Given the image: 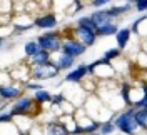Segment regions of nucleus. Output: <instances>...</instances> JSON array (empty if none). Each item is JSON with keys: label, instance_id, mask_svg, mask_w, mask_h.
Here are the masks:
<instances>
[{"label": "nucleus", "instance_id": "f257e3e1", "mask_svg": "<svg viewBox=\"0 0 147 135\" xmlns=\"http://www.w3.org/2000/svg\"><path fill=\"white\" fill-rule=\"evenodd\" d=\"M134 112H136V108L134 107H127L124 112H119L117 115H115V118L112 120V124H114V127L117 128V130H120L122 134H127V135H136L139 130L137 124L134 122Z\"/></svg>", "mask_w": 147, "mask_h": 135}, {"label": "nucleus", "instance_id": "f03ea898", "mask_svg": "<svg viewBox=\"0 0 147 135\" xmlns=\"http://www.w3.org/2000/svg\"><path fill=\"white\" fill-rule=\"evenodd\" d=\"M38 107H40V105H38L32 97L22 95L20 99H17L12 103L9 114L12 117H30V115H32V110H37Z\"/></svg>", "mask_w": 147, "mask_h": 135}, {"label": "nucleus", "instance_id": "7ed1b4c3", "mask_svg": "<svg viewBox=\"0 0 147 135\" xmlns=\"http://www.w3.org/2000/svg\"><path fill=\"white\" fill-rule=\"evenodd\" d=\"M35 42H37V45H38L40 50H45V52H49V54H52V52H60L62 40H60V34L55 32V30L42 34Z\"/></svg>", "mask_w": 147, "mask_h": 135}, {"label": "nucleus", "instance_id": "20e7f679", "mask_svg": "<svg viewBox=\"0 0 147 135\" xmlns=\"http://www.w3.org/2000/svg\"><path fill=\"white\" fill-rule=\"evenodd\" d=\"M60 73V70L54 65V62H49L45 65H35L30 67V77L37 80H50Z\"/></svg>", "mask_w": 147, "mask_h": 135}, {"label": "nucleus", "instance_id": "39448f33", "mask_svg": "<svg viewBox=\"0 0 147 135\" xmlns=\"http://www.w3.org/2000/svg\"><path fill=\"white\" fill-rule=\"evenodd\" d=\"M87 50V47L82 45L77 38H69V40H62V45H60V52L64 55H69V57H79V55H84Z\"/></svg>", "mask_w": 147, "mask_h": 135}, {"label": "nucleus", "instance_id": "423d86ee", "mask_svg": "<svg viewBox=\"0 0 147 135\" xmlns=\"http://www.w3.org/2000/svg\"><path fill=\"white\" fill-rule=\"evenodd\" d=\"M22 95H24V85L9 83V85H2L0 87V97H2V100H5V102H15Z\"/></svg>", "mask_w": 147, "mask_h": 135}, {"label": "nucleus", "instance_id": "0eeeda50", "mask_svg": "<svg viewBox=\"0 0 147 135\" xmlns=\"http://www.w3.org/2000/svg\"><path fill=\"white\" fill-rule=\"evenodd\" d=\"M74 35H75V38L82 45H85V47H92V45L95 44V40H97V34L94 30L79 27V25L74 28Z\"/></svg>", "mask_w": 147, "mask_h": 135}, {"label": "nucleus", "instance_id": "6e6552de", "mask_svg": "<svg viewBox=\"0 0 147 135\" xmlns=\"http://www.w3.org/2000/svg\"><path fill=\"white\" fill-rule=\"evenodd\" d=\"M89 17H90L92 24L95 25V28H100V27H104V25H107V24H112V20H114V18L109 15V12H107L105 9L95 10V12L90 13Z\"/></svg>", "mask_w": 147, "mask_h": 135}, {"label": "nucleus", "instance_id": "1a4fd4ad", "mask_svg": "<svg viewBox=\"0 0 147 135\" xmlns=\"http://www.w3.org/2000/svg\"><path fill=\"white\" fill-rule=\"evenodd\" d=\"M87 65H77L74 70H70L69 73H65L64 80L69 83H80V82L87 77Z\"/></svg>", "mask_w": 147, "mask_h": 135}, {"label": "nucleus", "instance_id": "9d476101", "mask_svg": "<svg viewBox=\"0 0 147 135\" xmlns=\"http://www.w3.org/2000/svg\"><path fill=\"white\" fill-rule=\"evenodd\" d=\"M59 25V18L54 13H45V15H38L34 20V27L38 28H55Z\"/></svg>", "mask_w": 147, "mask_h": 135}, {"label": "nucleus", "instance_id": "9b49d317", "mask_svg": "<svg viewBox=\"0 0 147 135\" xmlns=\"http://www.w3.org/2000/svg\"><path fill=\"white\" fill-rule=\"evenodd\" d=\"M44 132H45V135H70L59 120H55V122H47L45 125H44Z\"/></svg>", "mask_w": 147, "mask_h": 135}, {"label": "nucleus", "instance_id": "f8f14e48", "mask_svg": "<svg viewBox=\"0 0 147 135\" xmlns=\"http://www.w3.org/2000/svg\"><path fill=\"white\" fill-rule=\"evenodd\" d=\"M74 63H75V58L74 57H69V55H64V54H60L54 60V65L59 70H69V69L74 67Z\"/></svg>", "mask_w": 147, "mask_h": 135}, {"label": "nucleus", "instance_id": "ddd939ff", "mask_svg": "<svg viewBox=\"0 0 147 135\" xmlns=\"http://www.w3.org/2000/svg\"><path fill=\"white\" fill-rule=\"evenodd\" d=\"M130 34H132V32H130L129 28H119V30H117V34H115V40H117V48H119V50L120 48L124 50V48L129 45Z\"/></svg>", "mask_w": 147, "mask_h": 135}, {"label": "nucleus", "instance_id": "4468645a", "mask_svg": "<svg viewBox=\"0 0 147 135\" xmlns=\"http://www.w3.org/2000/svg\"><path fill=\"white\" fill-rule=\"evenodd\" d=\"M49 62H52L50 54L45 52V50H40V48H38V52H37L35 55L30 57V63H32V67H35V65H45V63H49Z\"/></svg>", "mask_w": 147, "mask_h": 135}, {"label": "nucleus", "instance_id": "2eb2a0df", "mask_svg": "<svg viewBox=\"0 0 147 135\" xmlns=\"http://www.w3.org/2000/svg\"><path fill=\"white\" fill-rule=\"evenodd\" d=\"M134 122L137 124L139 128H142V130H146L147 127V108H136V112H134Z\"/></svg>", "mask_w": 147, "mask_h": 135}, {"label": "nucleus", "instance_id": "dca6fc26", "mask_svg": "<svg viewBox=\"0 0 147 135\" xmlns=\"http://www.w3.org/2000/svg\"><path fill=\"white\" fill-rule=\"evenodd\" d=\"M130 9H132V5L124 3V5H114V7L107 9V12H109V15L112 18H117V17H120V15H124V13H127Z\"/></svg>", "mask_w": 147, "mask_h": 135}, {"label": "nucleus", "instance_id": "f3484780", "mask_svg": "<svg viewBox=\"0 0 147 135\" xmlns=\"http://www.w3.org/2000/svg\"><path fill=\"white\" fill-rule=\"evenodd\" d=\"M32 99L35 100L38 105H44V103H50V99H52V95L47 92L45 89H40V90H37L35 93L32 95Z\"/></svg>", "mask_w": 147, "mask_h": 135}, {"label": "nucleus", "instance_id": "a211bd4d", "mask_svg": "<svg viewBox=\"0 0 147 135\" xmlns=\"http://www.w3.org/2000/svg\"><path fill=\"white\" fill-rule=\"evenodd\" d=\"M117 30H119V27L112 22V24H107V25H104V27L97 28L95 30V34H97V37H107V35H115L117 34Z\"/></svg>", "mask_w": 147, "mask_h": 135}, {"label": "nucleus", "instance_id": "6ab92c4d", "mask_svg": "<svg viewBox=\"0 0 147 135\" xmlns=\"http://www.w3.org/2000/svg\"><path fill=\"white\" fill-rule=\"evenodd\" d=\"M144 25H146V15H140V17L132 24V28H129V30L134 32V34H140L142 37H146V32H144L146 27H144Z\"/></svg>", "mask_w": 147, "mask_h": 135}, {"label": "nucleus", "instance_id": "aec40b11", "mask_svg": "<svg viewBox=\"0 0 147 135\" xmlns=\"http://www.w3.org/2000/svg\"><path fill=\"white\" fill-rule=\"evenodd\" d=\"M24 52H25V55H27V57L35 55L37 52H38V45H37L35 40H30V42H27V44L24 45Z\"/></svg>", "mask_w": 147, "mask_h": 135}, {"label": "nucleus", "instance_id": "412c9836", "mask_svg": "<svg viewBox=\"0 0 147 135\" xmlns=\"http://www.w3.org/2000/svg\"><path fill=\"white\" fill-rule=\"evenodd\" d=\"M115 130V127L112 124V120H107V122H102L100 127H99V134L100 135H110Z\"/></svg>", "mask_w": 147, "mask_h": 135}, {"label": "nucleus", "instance_id": "4be33fe9", "mask_svg": "<svg viewBox=\"0 0 147 135\" xmlns=\"http://www.w3.org/2000/svg\"><path fill=\"white\" fill-rule=\"evenodd\" d=\"M120 57V50L119 48H110V50H107L105 54H104V60L105 62H114V60H117Z\"/></svg>", "mask_w": 147, "mask_h": 135}, {"label": "nucleus", "instance_id": "5701e85b", "mask_svg": "<svg viewBox=\"0 0 147 135\" xmlns=\"http://www.w3.org/2000/svg\"><path fill=\"white\" fill-rule=\"evenodd\" d=\"M77 25H79V27H84V28H89V30H94V32L97 30L95 25L92 24L90 17H80L79 20H77Z\"/></svg>", "mask_w": 147, "mask_h": 135}, {"label": "nucleus", "instance_id": "b1692460", "mask_svg": "<svg viewBox=\"0 0 147 135\" xmlns=\"http://www.w3.org/2000/svg\"><path fill=\"white\" fill-rule=\"evenodd\" d=\"M134 5H136V10H137V12L144 13V12L147 10V0H137Z\"/></svg>", "mask_w": 147, "mask_h": 135}, {"label": "nucleus", "instance_id": "393cba45", "mask_svg": "<svg viewBox=\"0 0 147 135\" xmlns=\"http://www.w3.org/2000/svg\"><path fill=\"white\" fill-rule=\"evenodd\" d=\"M40 89H44L42 87V83H24V90H40Z\"/></svg>", "mask_w": 147, "mask_h": 135}, {"label": "nucleus", "instance_id": "a878e982", "mask_svg": "<svg viewBox=\"0 0 147 135\" xmlns=\"http://www.w3.org/2000/svg\"><path fill=\"white\" fill-rule=\"evenodd\" d=\"M110 2H112V0H92V5L97 7V9H100V7L107 5V3H110Z\"/></svg>", "mask_w": 147, "mask_h": 135}, {"label": "nucleus", "instance_id": "bb28decb", "mask_svg": "<svg viewBox=\"0 0 147 135\" xmlns=\"http://www.w3.org/2000/svg\"><path fill=\"white\" fill-rule=\"evenodd\" d=\"M3 44H5V38H2V37H0V48L3 47Z\"/></svg>", "mask_w": 147, "mask_h": 135}, {"label": "nucleus", "instance_id": "cd10ccee", "mask_svg": "<svg viewBox=\"0 0 147 135\" xmlns=\"http://www.w3.org/2000/svg\"><path fill=\"white\" fill-rule=\"evenodd\" d=\"M136 2H137V0H127V3H129V5H132V3H136Z\"/></svg>", "mask_w": 147, "mask_h": 135}, {"label": "nucleus", "instance_id": "c85d7f7f", "mask_svg": "<svg viewBox=\"0 0 147 135\" xmlns=\"http://www.w3.org/2000/svg\"><path fill=\"white\" fill-rule=\"evenodd\" d=\"M18 135H28V134H25V132H20V134H18Z\"/></svg>", "mask_w": 147, "mask_h": 135}, {"label": "nucleus", "instance_id": "c756f323", "mask_svg": "<svg viewBox=\"0 0 147 135\" xmlns=\"http://www.w3.org/2000/svg\"><path fill=\"white\" fill-rule=\"evenodd\" d=\"M0 103H2V97H0Z\"/></svg>", "mask_w": 147, "mask_h": 135}]
</instances>
